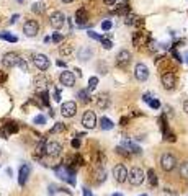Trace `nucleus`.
Instances as JSON below:
<instances>
[{
	"label": "nucleus",
	"instance_id": "obj_44",
	"mask_svg": "<svg viewBox=\"0 0 188 196\" xmlns=\"http://www.w3.org/2000/svg\"><path fill=\"white\" fill-rule=\"evenodd\" d=\"M54 100L56 102H61V90L59 88H54Z\"/></svg>",
	"mask_w": 188,
	"mask_h": 196
},
{
	"label": "nucleus",
	"instance_id": "obj_13",
	"mask_svg": "<svg viewBox=\"0 0 188 196\" xmlns=\"http://www.w3.org/2000/svg\"><path fill=\"white\" fill-rule=\"evenodd\" d=\"M49 85H51V80L48 77H44V75H39V77H36V80H35V88H36L38 93L48 92Z\"/></svg>",
	"mask_w": 188,
	"mask_h": 196
},
{
	"label": "nucleus",
	"instance_id": "obj_24",
	"mask_svg": "<svg viewBox=\"0 0 188 196\" xmlns=\"http://www.w3.org/2000/svg\"><path fill=\"white\" fill-rule=\"evenodd\" d=\"M77 97L80 98V102H82V103H88V102L92 100V98H90V92H88V90H80Z\"/></svg>",
	"mask_w": 188,
	"mask_h": 196
},
{
	"label": "nucleus",
	"instance_id": "obj_11",
	"mask_svg": "<svg viewBox=\"0 0 188 196\" xmlns=\"http://www.w3.org/2000/svg\"><path fill=\"white\" fill-rule=\"evenodd\" d=\"M21 57L17 54V52H7L5 56H3V59H2V64H3V67H15V65H18V62H20Z\"/></svg>",
	"mask_w": 188,
	"mask_h": 196
},
{
	"label": "nucleus",
	"instance_id": "obj_51",
	"mask_svg": "<svg viewBox=\"0 0 188 196\" xmlns=\"http://www.w3.org/2000/svg\"><path fill=\"white\" fill-rule=\"evenodd\" d=\"M56 64H57L59 67H65V62H64V61H57V62H56Z\"/></svg>",
	"mask_w": 188,
	"mask_h": 196
},
{
	"label": "nucleus",
	"instance_id": "obj_40",
	"mask_svg": "<svg viewBox=\"0 0 188 196\" xmlns=\"http://www.w3.org/2000/svg\"><path fill=\"white\" fill-rule=\"evenodd\" d=\"M18 67H20L21 70H25V72H28V64L25 59H20V62H18Z\"/></svg>",
	"mask_w": 188,
	"mask_h": 196
},
{
	"label": "nucleus",
	"instance_id": "obj_20",
	"mask_svg": "<svg viewBox=\"0 0 188 196\" xmlns=\"http://www.w3.org/2000/svg\"><path fill=\"white\" fill-rule=\"evenodd\" d=\"M93 56V51L88 49V47H82L80 51H79V59L80 61H88V57Z\"/></svg>",
	"mask_w": 188,
	"mask_h": 196
},
{
	"label": "nucleus",
	"instance_id": "obj_31",
	"mask_svg": "<svg viewBox=\"0 0 188 196\" xmlns=\"http://www.w3.org/2000/svg\"><path fill=\"white\" fill-rule=\"evenodd\" d=\"M0 38H2V39H5V41H10V43H17V41H18L17 36L8 35V33H2V35H0Z\"/></svg>",
	"mask_w": 188,
	"mask_h": 196
},
{
	"label": "nucleus",
	"instance_id": "obj_25",
	"mask_svg": "<svg viewBox=\"0 0 188 196\" xmlns=\"http://www.w3.org/2000/svg\"><path fill=\"white\" fill-rule=\"evenodd\" d=\"M147 178H149L150 186H157V175H156V172H154L152 168L147 170Z\"/></svg>",
	"mask_w": 188,
	"mask_h": 196
},
{
	"label": "nucleus",
	"instance_id": "obj_17",
	"mask_svg": "<svg viewBox=\"0 0 188 196\" xmlns=\"http://www.w3.org/2000/svg\"><path fill=\"white\" fill-rule=\"evenodd\" d=\"M88 20V12L85 10L83 7H80L77 12H75V21H77V25H85V21Z\"/></svg>",
	"mask_w": 188,
	"mask_h": 196
},
{
	"label": "nucleus",
	"instance_id": "obj_36",
	"mask_svg": "<svg viewBox=\"0 0 188 196\" xmlns=\"http://www.w3.org/2000/svg\"><path fill=\"white\" fill-rule=\"evenodd\" d=\"M149 106L152 108V109H159V108H160V102H159V100H150Z\"/></svg>",
	"mask_w": 188,
	"mask_h": 196
},
{
	"label": "nucleus",
	"instance_id": "obj_43",
	"mask_svg": "<svg viewBox=\"0 0 188 196\" xmlns=\"http://www.w3.org/2000/svg\"><path fill=\"white\" fill-rule=\"evenodd\" d=\"M53 41L54 43H61L62 41V35H61V33H56V35L53 36Z\"/></svg>",
	"mask_w": 188,
	"mask_h": 196
},
{
	"label": "nucleus",
	"instance_id": "obj_6",
	"mask_svg": "<svg viewBox=\"0 0 188 196\" xmlns=\"http://www.w3.org/2000/svg\"><path fill=\"white\" fill-rule=\"evenodd\" d=\"M160 80H162V85L165 90H173L177 85V75L173 72H164Z\"/></svg>",
	"mask_w": 188,
	"mask_h": 196
},
{
	"label": "nucleus",
	"instance_id": "obj_56",
	"mask_svg": "<svg viewBox=\"0 0 188 196\" xmlns=\"http://www.w3.org/2000/svg\"><path fill=\"white\" fill-rule=\"evenodd\" d=\"M111 196H123L121 193H115V194H111Z\"/></svg>",
	"mask_w": 188,
	"mask_h": 196
},
{
	"label": "nucleus",
	"instance_id": "obj_8",
	"mask_svg": "<svg viewBox=\"0 0 188 196\" xmlns=\"http://www.w3.org/2000/svg\"><path fill=\"white\" fill-rule=\"evenodd\" d=\"M61 154H62V146H61L59 142H54V141L46 142V155L56 159V157H59Z\"/></svg>",
	"mask_w": 188,
	"mask_h": 196
},
{
	"label": "nucleus",
	"instance_id": "obj_35",
	"mask_svg": "<svg viewBox=\"0 0 188 196\" xmlns=\"http://www.w3.org/2000/svg\"><path fill=\"white\" fill-rule=\"evenodd\" d=\"M116 152H118L120 155H124V157H129V150H126L123 146H120V147H116Z\"/></svg>",
	"mask_w": 188,
	"mask_h": 196
},
{
	"label": "nucleus",
	"instance_id": "obj_10",
	"mask_svg": "<svg viewBox=\"0 0 188 196\" xmlns=\"http://www.w3.org/2000/svg\"><path fill=\"white\" fill-rule=\"evenodd\" d=\"M75 113H77V105L75 102H65L61 105V114H62L64 118H72L75 116Z\"/></svg>",
	"mask_w": 188,
	"mask_h": 196
},
{
	"label": "nucleus",
	"instance_id": "obj_38",
	"mask_svg": "<svg viewBox=\"0 0 188 196\" xmlns=\"http://www.w3.org/2000/svg\"><path fill=\"white\" fill-rule=\"evenodd\" d=\"M33 121H35V124H44V123H46V118L43 116V114H38V116L33 119Z\"/></svg>",
	"mask_w": 188,
	"mask_h": 196
},
{
	"label": "nucleus",
	"instance_id": "obj_42",
	"mask_svg": "<svg viewBox=\"0 0 188 196\" xmlns=\"http://www.w3.org/2000/svg\"><path fill=\"white\" fill-rule=\"evenodd\" d=\"M70 146H72L74 149H79V147H80V141H79L77 137H75V139H72V141H70Z\"/></svg>",
	"mask_w": 188,
	"mask_h": 196
},
{
	"label": "nucleus",
	"instance_id": "obj_48",
	"mask_svg": "<svg viewBox=\"0 0 188 196\" xmlns=\"http://www.w3.org/2000/svg\"><path fill=\"white\" fill-rule=\"evenodd\" d=\"M183 111L188 113V100H185V102H183Z\"/></svg>",
	"mask_w": 188,
	"mask_h": 196
},
{
	"label": "nucleus",
	"instance_id": "obj_57",
	"mask_svg": "<svg viewBox=\"0 0 188 196\" xmlns=\"http://www.w3.org/2000/svg\"><path fill=\"white\" fill-rule=\"evenodd\" d=\"M141 196H147V194H141Z\"/></svg>",
	"mask_w": 188,
	"mask_h": 196
},
{
	"label": "nucleus",
	"instance_id": "obj_34",
	"mask_svg": "<svg viewBox=\"0 0 188 196\" xmlns=\"http://www.w3.org/2000/svg\"><path fill=\"white\" fill-rule=\"evenodd\" d=\"M87 35H88V38H92V39H95V41H101V39H103V36H100V35H97V33H95V31H92V30L88 31Z\"/></svg>",
	"mask_w": 188,
	"mask_h": 196
},
{
	"label": "nucleus",
	"instance_id": "obj_21",
	"mask_svg": "<svg viewBox=\"0 0 188 196\" xmlns=\"http://www.w3.org/2000/svg\"><path fill=\"white\" fill-rule=\"evenodd\" d=\"M178 173H180V176L183 180H188V160H185V162H182V164H180Z\"/></svg>",
	"mask_w": 188,
	"mask_h": 196
},
{
	"label": "nucleus",
	"instance_id": "obj_52",
	"mask_svg": "<svg viewBox=\"0 0 188 196\" xmlns=\"http://www.w3.org/2000/svg\"><path fill=\"white\" fill-rule=\"evenodd\" d=\"M183 61H185V62H186V64H188V51L185 52V54H183Z\"/></svg>",
	"mask_w": 188,
	"mask_h": 196
},
{
	"label": "nucleus",
	"instance_id": "obj_46",
	"mask_svg": "<svg viewBox=\"0 0 188 196\" xmlns=\"http://www.w3.org/2000/svg\"><path fill=\"white\" fill-rule=\"evenodd\" d=\"M142 100H144L146 103H149V102H150V100H152V98H150V95H149V93H144V97H142Z\"/></svg>",
	"mask_w": 188,
	"mask_h": 196
},
{
	"label": "nucleus",
	"instance_id": "obj_3",
	"mask_svg": "<svg viewBox=\"0 0 188 196\" xmlns=\"http://www.w3.org/2000/svg\"><path fill=\"white\" fill-rule=\"evenodd\" d=\"M64 23H65V15L62 12H53L51 13V17H49V25L54 28V30H59V28H62L64 26Z\"/></svg>",
	"mask_w": 188,
	"mask_h": 196
},
{
	"label": "nucleus",
	"instance_id": "obj_4",
	"mask_svg": "<svg viewBox=\"0 0 188 196\" xmlns=\"http://www.w3.org/2000/svg\"><path fill=\"white\" fill-rule=\"evenodd\" d=\"M113 176H115V180L118 181V183H124L129 176V172L123 164H118L115 168H113Z\"/></svg>",
	"mask_w": 188,
	"mask_h": 196
},
{
	"label": "nucleus",
	"instance_id": "obj_19",
	"mask_svg": "<svg viewBox=\"0 0 188 196\" xmlns=\"http://www.w3.org/2000/svg\"><path fill=\"white\" fill-rule=\"evenodd\" d=\"M31 12H33V13H38V15L44 13V12H46V3H43V2L33 3V5H31Z\"/></svg>",
	"mask_w": 188,
	"mask_h": 196
},
{
	"label": "nucleus",
	"instance_id": "obj_45",
	"mask_svg": "<svg viewBox=\"0 0 188 196\" xmlns=\"http://www.w3.org/2000/svg\"><path fill=\"white\" fill-rule=\"evenodd\" d=\"M7 80V72H2V70H0V83H3Z\"/></svg>",
	"mask_w": 188,
	"mask_h": 196
},
{
	"label": "nucleus",
	"instance_id": "obj_27",
	"mask_svg": "<svg viewBox=\"0 0 188 196\" xmlns=\"http://www.w3.org/2000/svg\"><path fill=\"white\" fill-rule=\"evenodd\" d=\"M105 178H106V172L103 170V168H98L95 181H97V183H103V181H105Z\"/></svg>",
	"mask_w": 188,
	"mask_h": 196
},
{
	"label": "nucleus",
	"instance_id": "obj_32",
	"mask_svg": "<svg viewBox=\"0 0 188 196\" xmlns=\"http://www.w3.org/2000/svg\"><path fill=\"white\" fill-rule=\"evenodd\" d=\"M41 105H43V106H49V93L48 92L41 93Z\"/></svg>",
	"mask_w": 188,
	"mask_h": 196
},
{
	"label": "nucleus",
	"instance_id": "obj_9",
	"mask_svg": "<svg viewBox=\"0 0 188 196\" xmlns=\"http://www.w3.org/2000/svg\"><path fill=\"white\" fill-rule=\"evenodd\" d=\"M23 31H25L26 36L35 38L38 35V31H39V25H38L36 20H26L25 25H23Z\"/></svg>",
	"mask_w": 188,
	"mask_h": 196
},
{
	"label": "nucleus",
	"instance_id": "obj_58",
	"mask_svg": "<svg viewBox=\"0 0 188 196\" xmlns=\"http://www.w3.org/2000/svg\"><path fill=\"white\" fill-rule=\"evenodd\" d=\"M18 2H23V0H18Z\"/></svg>",
	"mask_w": 188,
	"mask_h": 196
},
{
	"label": "nucleus",
	"instance_id": "obj_53",
	"mask_svg": "<svg viewBox=\"0 0 188 196\" xmlns=\"http://www.w3.org/2000/svg\"><path fill=\"white\" fill-rule=\"evenodd\" d=\"M74 72H75V74H77V77H80V75H82V72H80V69H75V70H74Z\"/></svg>",
	"mask_w": 188,
	"mask_h": 196
},
{
	"label": "nucleus",
	"instance_id": "obj_15",
	"mask_svg": "<svg viewBox=\"0 0 188 196\" xmlns=\"http://www.w3.org/2000/svg\"><path fill=\"white\" fill-rule=\"evenodd\" d=\"M59 80H61V83H62L64 87H74V83H75V75H74L72 72H69V70H64V72H61Z\"/></svg>",
	"mask_w": 188,
	"mask_h": 196
},
{
	"label": "nucleus",
	"instance_id": "obj_39",
	"mask_svg": "<svg viewBox=\"0 0 188 196\" xmlns=\"http://www.w3.org/2000/svg\"><path fill=\"white\" fill-rule=\"evenodd\" d=\"M111 26H113V23H111L110 20H105V21L101 23V28H103L105 31H110V30H111Z\"/></svg>",
	"mask_w": 188,
	"mask_h": 196
},
{
	"label": "nucleus",
	"instance_id": "obj_49",
	"mask_svg": "<svg viewBox=\"0 0 188 196\" xmlns=\"http://www.w3.org/2000/svg\"><path fill=\"white\" fill-rule=\"evenodd\" d=\"M103 2H105L106 5H115V3H116V0H103Z\"/></svg>",
	"mask_w": 188,
	"mask_h": 196
},
{
	"label": "nucleus",
	"instance_id": "obj_47",
	"mask_svg": "<svg viewBox=\"0 0 188 196\" xmlns=\"http://www.w3.org/2000/svg\"><path fill=\"white\" fill-rule=\"evenodd\" d=\"M83 196H92V191L88 188H85V186H83Z\"/></svg>",
	"mask_w": 188,
	"mask_h": 196
},
{
	"label": "nucleus",
	"instance_id": "obj_18",
	"mask_svg": "<svg viewBox=\"0 0 188 196\" xmlns=\"http://www.w3.org/2000/svg\"><path fill=\"white\" fill-rule=\"evenodd\" d=\"M121 146H123L126 150L133 152V154H141V147L136 146L134 142H131V141H123V142H121Z\"/></svg>",
	"mask_w": 188,
	"mask_h": 196
},
{
	"label": "nucleus",
	"instance_id": "obj_37",
	"mask_svg": "<svg viewBox=\"0 0 188 196\" xmlns=\"http://www.w3.org/2000/svg\"><path fill=\"white\" fill-rule=\"evenodd\" d=\"M101 46L105 47V49H111L113 43H111L110 39H106V38H103V39H101Z\"/></svg>",
	"mask_w": 188,
	"mask_h": 196
},
{
	"label": "nucleus",
	"instance_id": "obj_12",
	"mask_svg": "<svg viewBox=\"0 0 188 196\" xmlns=\"http://www.w3.org/2000/svg\"><path fill=\"white\" fill-rule=\"evenodd\" d=\"M82 124H83V128H87V129H93V128H95L97 126V116H95V113L90 111V109L83 113Z\"/></svg>",
	"mask_w": 188,
	"mask_h": 196
},
{
	"label": "nucleus",
	"instance_id": "obj_14",
	"mask_svg": "<svg viewBox=\"0 0 188 196\" xmlns=\"http://www.w3.org/2000/svg\"><path fill=\"white\" fill-rule=\"evenodd\" d=\"M33 62H35L36 69L43 70V72L49 69V59H48V56H44V54H36L35 59H33Z\"/></svg>",
	"mask_w": 188,
	"mask_h": 196
},
{
	"label": "nucleus",
	"instance_id": "obj_28",
	"mask_svg": "<svg viewBox=\"0 0 188 196\" xmlns=\"http://www.w3.org/2000/svg\"><path fill=\"white\" fill-rule=\"evenodd\" d=\"M116 13H118V15H129V7L121 3V5H118V8H116Z\"/></svg>",
	"mask_w": 188,
	"mask_h": 196
},
{
	"label": "nucleus",
	"instance_id": "obj_33",
	"mask_svg": "<svg viewBox=\"0 0 188 196\" xmlns=\"http://www.w3.org/2000/svg\"><path fill=\"white\" fill-rule=\"evenodd\" d=\"M72 52H74V47L72 46H61V54L69 56V54H72Z\"/></svg>",
	"mask_w": 188,
	"mask_h": 196
},
{
	"label": "nucleus",
	"instance_id": "obj_16",
	"mask_svg": "<svg viewBox=\"0 0 188 196\" xmlns=\"http://www.w3.org/2000/svg\"><path fill=\"white\" fill-rule=\"evenodd\" d=\"M30 165L28 164H23L20 167V173H18V183H20L21 186L26 183V180H28V175H30Z\"/></svg>",
	"mask_w": 188,
	"mask_h": 196
},
{
	"label": "nucleus",
	"instance_id": "obj_22",
	"mask_svg": "<svg viewBox=\"0 0 188 196\" xmlns=\"http://www.w3.org/2000/svg\"><path fill=\"white\" fill-rule=\"evenodd\" d=\"M65 131V124L62 123H56L53 128L49 129V134H59V132H64Z\"/></svg>",
	"mask_w": 188,
	"mask_h": 196
},
{
	"label": "nucleus",
	"instance_id": "obj_41",
	"mask_svg": "<svg viewBox=\"0 0 188 196\" xmlns=\"http://www.w3.org/2000/svg\"><path fill=\"white\" fill-rule=\"evenodd\" d=\"M172 56L175 57V61H177V62H183V57H182V56H180V54H178V52H177V49H175V47H173V49H172Z\"/></svg>",
	"mask_w": 188,
	"mask_h": 196
},
{
	"label": "nucleus",
	"instance_id": "obj_23",
	"mask_svg": "<svg viewBox=\"0 0 188 196\" xmlns=\"http://www.w3.org/2000/svg\"><path fill=\"white\" fill-rule=\"evenodd\" d=\"M100 126H101V129H105V131H110V129L115 128V124H113V121H110L108 118L103 116V118L100 119Z\"/></svg>",
	"mask_w": 188,
	"mask_h": 196
},
{
	"label": "nucleus",
	"instance_id": "obj_26",
	"mask_svg": "<svg viewBox=\"0 0 188 196\" xmlns=\"http://www.w3.org/2000/svg\"><path fill=\"white\" fill-rule=\"evenodd\" d=\"M5 132H10V134H15V132H18V124L13 123V121L7 123V124H5Z\"/></svg>",
	"mask_w": 188,
	"mask_h": 196
},
{
	"label": "nucleus",
	"instance_id": "obj_2",
	"mask_svg": "<svg viewBox=\"0 0 188 196\" xmlns=\"http://www.w3.org/2000/svg\"><path fill=\"white\" fill-rule=\"evenodd\" d=\"M144 170L139 168V167H133V168L129 170V176H128V181L133 186H139L141 183L144 181Z\"/></svg>",
	"mask_w": 188,
	"mask_h": 196
},
{
	"label": "nucleus",
	"instance_id": "obj_7",
	"mask_svg": "<svg viewBox=\"0 0 188 196\" xmlns=\"http://www.w3.org/2000/svg\"><path fill=\"white\" fill-rule=\"evenodd\" d=\"M134 77L138 79L139 82H146V80L149 79V69H147V65L142 64V62L136 64V67H134Z\"/></svg>",
	"mask_w": 188,
	"mask_h": 196
},
{
	"label": "nucleus",
	"instance_id": "obj_55",
	"mask_svg": "<svg viewBox=\"0 0 188 196\" xmlns=\"http://www.w3.org/2000/svg\"><path fill=\"white\" fill-rule=\"evenodd\" d=\"M64 3H70V2H74V0H62Z\"/></svg>",
	"mask_w": 188,
	"mask_h": 196
},
{
	"label": "nucleus",
	"instance_id": "obj_54",
	"mask_svg": "<svg viewBox=\"0 0 188 196\" xmlns=\"http://www.w3.org/2000/svg\"><path fill=\"white\" fill-rule=\"evenodd\" d=\"M49 41H53V38H49V36H46V38H44V43H49Z\"/></svg>",
	"mask_w": 188,
	"mask_h": 196
},
{
	"label": "nucleus",
	"instance_id": "obj_5",
	"mask_svg": "<svg viewBox=\"0 0 188 196\" xmlns=\"http://www.w3.org/2000/svg\"><path fill=\"white\" fill-rule=\"evenodd\" d=\"M131 57L133 56H131V52L128 49H121L118 52V56H116V65L121 67V69H126L131 62Z\"/></svg>",
	"mask_w": 188,
	"mask_h": 196
},
{
	"label": "nucleus",
	"instance_id": "obj_1",
	"mask_svg": "<svg viewBox=\"0 0 188 196\" xmlns=\"http://www.w3.org/2000/svg\"><path fill=\"white\" fill-rule=\"evenodd\" d=\"M160 167H162L164 172H172V170L177 167V159H175V155L170 154V152H165V154H162V157H160Z\"/></svg>",
	"mask_w": 188,
	"mask_h": 196
},
{
	"label": "nucleus",
	"instance_id": "obj_50",
	"mask_svg": "<svg viewBox=\"0 0 188 196\" xmlns=\"http://www.w3.org/2000/svg\"><path fill=\"white\" fill-rule=\"evenodd\" d=\"M17 20H18V15H13V17H12V20H10V25H13V23H15Z\"/></svg>",
	"mask_w": 188,
	"mask_h": 196
},
{
	"label": "nucleus",
	"instance_id": "obj_30",
	"mask_svg": "<svg viewBox=\"0 0 188 196\" xmlns=\"http://www.w3.org/2000/svg\"><path fill=\"white\" fill-rule=\"evenodd\" d=\"M97 85H98V79L97 77H90V80H88V92H92V90H95L97 88Z\"/></svg>",
	"mask_w": 188,
	"mask_h": 196
},
{
	"label": "nucleus",
	"instance_id": "obj_29",
	"mask_svg": "<svg viewBox=\"0 0 188 196\" xmlns=\"http://www.w3.org/2000/svg\"><path fill=\"white\" fill-rule=\"evenodd\" d=\"M108 103H110V102H108V98L105 97V95H103V97L100 95V97H98V100H97V105H98L100 108H106Z\"/></svg>",
	"mask_w": 188,
	"mask_h": 196
}]
</instances>
